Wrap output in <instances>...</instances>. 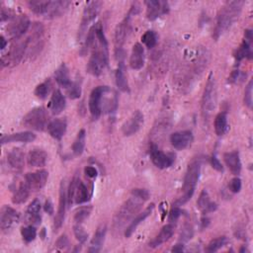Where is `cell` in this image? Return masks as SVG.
Returning a JSON list of instances; mask_svg holds the SVG:
<instances>
[{"instance_id":"60","label":"cell","mask_w":253,"mask_h":253,"mask_svg":"<svg viewBox=\"0 0 253 253\" xmlns=\"http://www.w3.org/2000/svg\"><path fill=\"white\" fill-rule=\"evenodd\" d=\"M41 236H42V238L43 239L44 238V236H45V229L44 228H42V234H41Z\"/></svg>"},{"instance_id":"42","label":"cell","mask_w":253,"mask_h":253,"mask_svg":"<svg viewBox=\"0 0 253 253\" xmlns=\"http://www.w3.org/2000/svg\"><path fill=\"white\" fill-rule=\"evenodd\" d=\"M227 242V238L225 236H219L210 241V243L206 247L207 252H216L221 247H223Z\"/></svg>"},{"instance_id":"20","label":"cell","mask_w":253,"mask_h":253,"mask_svg":"<svg viewBox=\"0 0 253 253\" xmlns=\"http://www.w3.org/2000/svg\"><path fill=\"white\" fill-rule=\"evenodd\" d=\"M154 204L153 203H151L149 206H147L142 211H140L139 213H137L136 215H135V217H133L132 219H131V221L129 222V224L126 226V228L125 229V236L126 237V238H128L134 231H135V229H136V227L145 219V218H147L150 214H151V212H152V211H153V209H154Z\"/></svg>"},{"instance_id":"24","label":"cell","mask_w":253,"mask_h":253,"mask_svg":"<svg viewBox=\"0 0 253 253\" xmlns=\"http://www.w3.org/2000/svg\"><path fill=\"white\" fill-rule=\"evenodd\" d=\"M223 160L230 170V172L233 175H238L241 172V160H240V155L237 150L233 151H228L223 154Z\"/></svg>"},{"instance_id":"25","label":"cell","mask_w":253,"mask_h":253,"mask_svg":"<svg viewBox=\"0 0 253 253\" xmlns=\"http://www.w3.org/2000/svg\"><path fill=\"white\" fill-rule=\"evenodd\" d=\"M129 65L132 69L138 70L144 65V48L141 43L136 42L132 46L129 56Z\"/></svg>"},{"instance_id":"50","label":"cell","mask_w":253,"mask_h":253,"mask_svg":"<svg viewBox=\"0 0 253 253\" xmlns=\"http://www.w3.org/2000/svg\"><path fill=\"white\" fill-rule=\"evenodd\" d=\"M241 187H242V183H241L240 178L234 177V178H232V179L229 181L228 189H229L232 193H239L240 190H241Z\"/></svg>"},{"instance_id":"43","label":"cell","mask_w":253,"mask_h":253,"mask_svg":"<svg viewBox=\"0 0 253 253\" xmlns=\"http://www.w3.org/2000/svg\"><path fill=\"white\" fill-rule=\"evenodd\" d=\"M66 92L70 99H78L81 96V80L76 79L75 81H72L70 86L66 89Z\"/></svg>"},{"instance_id":"57","label":"cell","mask_w":253,"mask_h":253,"mask_svg":"<svg viewBox=\"0 0 253 253\" xmlns=\"http://www.w3.org/2000/svg\"><path fill=\"white\" fill-rule=\"evenodd\" d=\"M173 252H183L184 251V243L179 242L177 243L173 248H172Z\"/></svg>"},{"instance_id":"58","label":"cell","mask_w":253,"mask_h":253,"mask_svg":"<svg viewBox=\"0 0 253 253\" xmlns=\"http://www.w3.org/2000/svg\"><path fill=\"white\" fill-rule=\"evenodd\" d=\"M0 42H1V45H0V48L1 49H4L6 47V44H7V41L5 40V38L3 36L0 37Z\"/></svg>"},{"instance_id":"36","label":"cell","mask_w":253,"mask_h":253,"mask_svg":"<svg viewBox=\"0 0 253 253\" xmlns=\"http://www.w3.org/2000/svg\"><path fill=\"white\" fill-rule=\"evenodd\" d=\"M214 131L217 135H223L228 129V123H227V114L226 112L218 113L214 118Z\"/></svg>"},{"instance_id":"23","label":"cell","mask_w":253,"mask_h":253,"mask_svg":"<svg viewBox=\"0 0 253 253\" xmlns=\"http://www.w3.org/2000/svg\"><path fill=\"white\" fill-rule=\"evenodd\" d=\"M41 202L39 199H35L32 203L28 206L26 211V220L30 225H38L41 223L42 217L40 215L41 211Z\"/></svg>"},{"instance_id":"17","label":"cell","mask_w":253,"mask_h":253,"mask_svg":"<svg viewBox=\"0 0 253 253\" xmlns=\"http://www.w3.org/2000/svg\"><path fill=\"white\" fill-rule=\"evenodd\" d=\"M252 41H253V35L252 31L247 29L244 31V40L237 47V49L234 52V58L237 62H240L244 58H252Z\"/></svg>"},{"instance_id":"8","label":"cell","mask_w":253,"mask_h":253,"mask_svg":"<svg viewBox=\"0 0 253 253\" xmlns=\"http://www.w3.org/2000/svg\"><path fill=\"white\" fill-rule=\"evenodd\" d=\"M111 90L109 86H97L94 88L89 96L88 106L91 116L94 119H98L102 114L103 102L106 94Z\"/></svg>"},{"instance_id":"33","label":"cell","mask_w":253,"mask_h":253,"mask_svg":"<svg viewBox=\"0 0 253 253\" xmlns=\"http://www.w3.org/2000/svg\"><path fill=\"white\" fill-rule=\"evenodd\" d=\"M54 78H55V81L57 82V84L65 89H67L72 82L70 79L69 70L64 63H62L60 66H58L57 69L54 71Z\"/></svg>"},{"instance_id":"34","label":"cell","mask_w":253,"mask_h":253,"mask_svg":"<svg viewBox=\"0 0 253 253\" xmlns=\"http://www.w3.org/2000/svg\"><path fill=\"white\" fill-rule=\"evenodd\" d=\"M30 192H31V189L26 183V181L21 182L12 196V203L15 205H20L25 203L30 196Z\"/></svg>"},{"instance_id":"6","label":"cell","mask_w":253,"mask_h":253,"mask_svg":"<svg viewBox=\"0 0 253 253\" xmlns=\"http://www.w3.org/2000/svg\"><path fill=\"white\" fill-rule=\"evenodd\" d=\"M131 13L128 12L126 17L116 27L115 30V37H114V42H115V52L117 58L119 60L124 58V50H123V44L125 43L126 38L128 37L130 33V17Z\"/></svg>"},{"instance_id":"39","label":"cell","mask_w":253,"mask_h":253,"mask_svg":"<svg viewBox=\"0 0 253 253\" xmlns=\"http://www.w3.org/2000/svg\"><path fill=\"white\" fill-rule=\"evenodd\" d=\"M157 34L152 31V30H148L146 31L142 36H141V42L142 43L147 47V48H152L156 45L157 43Z\"/></svg>"},{"instance_id":"32","label":"cell","mask_w":253,"mask_h":253,"mask_svg":"<svg viewBox=\"0 0 253 253\" xmlns=\"http://www.w3.org/2000/svg\"><path fill=\"white\" fill-rule=\"evenodd\" d=\"M197 207L203 211V213L212 212L217 209V205L213 202H211L210 196L206 190H203L200 194V197L197 201Z\"/></svg>"},{"instance_id":"7","label":"cell","mask_w":253,"mask_h":253,"mask_svg":"<svg viewBox=\"0 0 253 253\" xmlns=\"http://www.w3.org/2000/svg\"><path fill=\"white\" fill-rule=\"evenodd\" d=\"M28 50V40L19 41L15 42L9 49V51L1 57L2 66L12 67L17 65L25 55Z\"/></svg>"},{"instance_id":"46","label":"cell","mask_w":253,"mask_h":253,"mask_svg":"<svg viewBox=\"0 0 253 253\" xmlns=\"http://www.w3.org/2000/svg\"><path fill=\"white\" fill-rule=\"evenodd\" d=\"M193 235H194L193 226L190 223H185L182 230H181V233H180L179 242L185 243V242L189 241L193 237Z\"/></svg>"},{"instance_id":"11","label":"cell","mask_w":253,"mask_h":253,"mask_svg":"<svg viewBox=\"0 0 253 253\" xmlns=\"http://www.w3.org/2000/svg\"><path fill=\"white\" fill-rule=\"evenodd\" d=\"M31 22L27 15H16L7 27V34L12 40H19L30 29Z\"/></svg>"},{"instance_id":"27","label":"cell","mask_w":253,"mask_h":253,"mask_svg":"<svg viewBox=\"0 0 253 253\" xmlns=\"http://www.w3.org/2000/svg\"><path fill=\"white\" fill-rule=\"evenodd\" d=\"M7 162L11 168L16 171H21L25 164V153L24 151L19 148L15 147L7 155Z\"/></svg>"},{"instance_id":"2","label":"cell","mask_w":253,"mask_h":253,"mask_svg":"<svg viewBox=\"0 0 253 253\" xmlns=\"http://www.w3.org/2000/svg\"><path fill=\"white\" fill-rule=\"evenodd\" d=\"M201 167L202 161L200 158H195L189 163L185 173L184 183L182 186V196L173 203V206H183L193 197L194 192L196 190V186L200 179Z\"/></svg>"},{"instance_id":"19","label":"cell","mask_w":253,"mask_h":253,"mask_svg":"<svg viewBox=\"0 0 253 253\" xmlns=\"http://www.w3.org/2000/svg\"><path fill=\"white\" fill-rule=\"evenodd\" d=\"M194 140V135L191 130L176 131L170 135V142L177 150H183L189 147Z\"/></svg>"},{"instance_id":"16","label":"cell","mask_w":253,"mask_h":253,"mask_svg":"<svg viewBox=\"0 0 253 253\" xmlns=\"http://www.w3.org/2000/svg\"><path fill=\"white\" fill-rule=\"evenodd\" d=\"M67 189L65 186L64 180L61 181L60 187H59V201H58V209L56 215L54 217V228L57 230L59 229L64 220L65 216V211H66V206H67Z\"/></svg>"},{"instance_id":"53","label":"cell","mask_w":253,"mask_h":253,"mask_svg":"<svg viewBox=\"0 0 253 253\" xmlns=\"http://www.w3.org/2000/svg\"><path fill=\"white\" fill-rule=\"evenodd\" d=\"M15 16H16V15H15L10 9L4 8V7L1 9L0 17H1V21H2V22L6 21V20H10V21H11Z\"/></svg>"},{"instance_id":"26","label":"cell","mask_w":253,"mask_h":253,"mask_svg":"<svg viewBox=\"0 0 253 253\" xmlns=\"http://www.w3.org/2000/svg\"><path fill=\"white\" fill-rule=\"evenodd\" d=\"M66 106L65 97L61 93L60 90L56 89L52 92V95L50 97L49 103H48V109L53 115H59Z\"/></svg>"},{"instance_id":"14","label":"cell","mask_w":253,"mask_h":253,"mask_svg":"<svg viewBox=\"0 0 253 253\" xmlns=\"http://www.w3.org/2000/svg\"><path fill=\"white\" fill-rule=\"evenodd\" d=\"M146 6V18L150 21L165 15L169 12V4L163 0H148L144 1Z\"/></svg>"},{"instance_id":"51","label":"cell","mask_w":253,"mask_h":253,"mask_svg":"<svg viewBox=\"0 0 253 253\" xmlns=\"http://www.w3.org/2000/svg\"><path fill=\"white\" fill-rule=\"evenodd\" d=\"M183 213V211L179 208V207H177V206H173V208H172V210L170 211V212H169V216H168V220L170 221V222H175V221H177L178 220V218L181 216V214Z\"/></svg>"},{"instance_id":"40","label":"cell","mask_w":253,"mask_h":253,"mask_svg":"<svg viewBox=\"0 0 253 253\" xmlns=\"http://www.w3.org/2000/svg\"><path fill=\"white\" fill-rule=\"evenodd\" d=\"M51 89V82L49 79L45 80L44 82L39 84L35 89V95L40 99H45L49 94Z\"/></svg>"},{"instance_id":"1","label":"cell","mask_w":253,"mask_h":253,"mask_svg":"<svg viewBox=\"0 0 253 253\" xmlns=\"http://www.w3.org/2000/svg\"><path fill=\"white\" fill-rule=\"evenodd\" d=\"M243 5L244 1H228L219 9L216 16V24L212 34V37L215 40H218L237 21L242 11Z\"/></svg>"},{"instance_id":"49","label":"cell","mask_w":253,"mask_h":253,"mask_svg":"<svg viewBox=\"0 0 253 253\" xmlns=\"http://www.w3.org/2000/svg\"><path fill=\"white\" fill-rule=\"evenodd\" d=\"M246 77V74L241 72L240 70H233L230 74V76L228 77V83H231V84H234V83H237L238 81H242L243 78Z\"/></svg>"},{"instance_id":"21","label":"cell","mask_w":253,"mask_h":253,"mask_svg":"<svg viewBox=\"0 0 253 253\" xmlns=\"http://www.w3.org/2000/svg\"><path fill=\"white\" fill-rule=\"evenodd\" d=\"M174 231H175V224H173L172 222L164 225L159 231V233L148 243V246L151 248L159 247L160 245H162L164 242L168 241L172 237Z\"/></svg>"},{"instance_id":"15","label":"cell","mask_w":253,"mask_h":253,"mask_svg":"<svg viewBox=\"0 0 253 253\" xmlns=\"http://www.w3.org/2000/svg\"><path fill=\"white\" fill-rule=\"evenodd\" d=\"M144 122V116L139 111L136 110L132 113V115L128 118L127 121H126L122 126V132L126 136H130L134 133H136L142 126Z\"/></svg>"},{"instance_id":"48","label":"cell","mask_w":253,"mask_h":253,"mask_svg":"<svg viewBox=\"0 0 253 253\" xmlns=\"http://www.w3.org/2000/svg\"><path fill=\"white\" fill-rule=\"evenodd\" d=\"M131 196H134L140 200H142L143 202L147 201L150 197V194L147 190L145 189H141V188H135L131 190Z\"/></svg>"},{"instance_id":"59","label":"cell","mask_w":253,"mask_h":253,"mask_svg":"<svg viewBox=\"0 0 253 253\" xmlns=\"http://www.w3.org/2000/svg\"><path fill=\"white\" fill-rule=\"evenodd\" d=\"M209 222H210V219H209L208 217H203V218H202V228L207 227L208 224H209Z\"/></svg>"},{"instance_id":"37","label":"cell","mask_w":253,"mask_h":253,"mask_svg":"<svg viewBox=\"0 0 253 253\" xmlns=\"http://www.w3.org/2000/svg\"><path fill=\"white\" fill-rule=\"evenodd\" d=\"M85 141H86V131L84 128H82L77 133V136L74 139V142L72 144V152L74 153V155L78 156L83 153V150L85 147Z\"/></svg>"},{"instance_id":"12","label":"cell","mask_w":253,"mask_h":253,"mask_svg":"<svg viewBox=\"0 0 253 253\" xmlns=\"http://www.w3.org/2000/svg\"><path fill=\"white\" fill-rule=\"evenodd\" d=\"M149 156L152 163L159 169H166L173 165L176 155L172 152H163L155 144H151L149 147Z\"/></svg>"},{"instance_id":"35","label":"cell","mask_w":253,"mask_h":253,"mask_svg":"<svg viewBox=\"0 0 253 253\" xmlns=\"http://www.w3.org/2000/svg\"><path fill=\"white\" fill-rule=\"evenodd\" d=\"M115 79H116V85L122 92H129V86L126 79V76L125 74V68H124V62H120L119 66L115 72Z\"/></svg>"},{"instance_id":"22","label":"cell","mask_w":253,"mask_h":253,"mask_svg":"<svg viewBox=\"0 0 253 253\" xmlns=\"http://www.w3.org/2000/svg\"><path fill=\"white\" fill-rule=\"evenodd\" d=\"M67 122L65 119H54L47 125V131L51 137L60 140L66 132Z\"/></svg>"},{"instance_id":"41","label":"cell","mask_w":253,"mask_h":253,"mask_svg":"<svg viewBox=\"0 0 253 253\" xmlns=\"http://www.w3.org/2000/svg\"><path fill=\"white\" fill-rule=\"evenodd\" d=\"M92 211V207L91 206H85L77 209L74 212L73 219L75 223H82L86 218L89 217L90 213Z\"/></svg>"},{"instance_id":"4","label":"cell","mask_w":253,"mask_h":253,"mask_svg":"<svg viewBox=\"0 0 253 253\" xmlns=\"http://www.w3.org/2000/svg\"><path fill=\"white\" fill-rule=\"evenodd\" d=\"M48 117L43 107H37L29 111L23 118V125L34 130L42 131L47 127Z\"/></svg>"},{"instance_id":"9","label":"cell","mask_w":253,"mask_h":253,"mask_svg":"<svg viewBox=\"0 0 253 253\" xmlns=\"http://www.w3.org/2000/svg\"><path fill=\"white\" fill-rule=\"evenodd\" d=\"M216 103V91H215V82L212 74L211 73L208 81L206 83L203 97H202V110L205 116H209V114L214 109Z\"/></svg>"},{"instance_id":"29","label":"cell","mask_w":253,"mask_h":253,"mask_svg":"<svg viewBox=\"0 0 253 253\" xmlns=\"http://www.w3.org/2000/svg\"><path fill=\"white\" fill-rule=\"evenodd\" d=\"M70 5L69 1H62V0H58V1H50L47 11L44 14V17L47 19H52L55 17H59L62 14H64V12L67 10L68 6Z\"/></svg>"},{"instance_id":"38","label":"cell","mask_w":253,"mask_h":253,"mask_svg":"<svg viewBox=\"0 0 253 253\" xmlns=\"http://www.w3.org/2000/svg\"><path fill=\"white\" fill-rule=\"evenodd\" d=\"M49 3H50V1L32 0V1L28 2V6L33 13H35L37 15H44L47 11Z\"/></svg>"},{"instance_id":"28","label":"cell","mask_w":253,"mask_h":253,"mask_svg":"<svg viewBox=\"0 0 253 253\" xmlns=\"http://www.w3.org/2000/svg\"><path fill=\"white\" fill-rule=\"evenodd\" d=\"M36 139V134L32 131H20L1 137V144H6L9 142H32Z\"/></svg>"},{"instance_id":"52","label":"cell","mask_w":253,"mask_h":253,"mask_svg":"<svg viewBox=\"0 0 253 253\" xmlns=\"http://www.w3.org/2000/svg\"><path fill=\"white\" fill-rule=\"evenodd\" d=\"M68 245H69V239H68L66 234H62L61 236H59L58 239L55 242V246L57 248H60V249H64Z\"/></svg>"},{"instance_id":"44","label":"cell","mask_w":253,"mask_h":253,"mask_svg":"<svg viewBox=\"0 0 253 253\" xmlns=\"http://www.w3.org/2000/svg\"><path fill=\"white\" fill-rule=\"evenodd\" d=\"M21 235H22L24 241H26L27 243L32 242L37 237V229L34 225L29 224L28 226L21 228Z\"/></svg>"},{"instance_id":"13","label":"cell","mask_w":253,"mask_h":253,"mask_svg":"<svg viewBox=\"0 0 253 253\" xmlns=\"http://www.w3.org/2000/svg\"><path fill=\"white\" fill-rule=\"evenodd\" d=\"M19 218H20V214L15 209H13L9 206H4L0 211V228H1V230L4 233H7L19 221Z\"/></svg>"},{"instance_id":"45","label":"cell","mask_w":253,"mask_h":253,"mask_svg":"<svg viewBox=\"0 0 253 253\" xmlns=\"http://www.w3.org/2000/svg\"><path fill=\"white\" fill-rule=\"evenodd\" d=\"M73 233H74L76 239L80 243H84L88 239V233L86 232L84 227L81 225V223H75L73 225Z\"/></svg>"},{"instance_id":"5","label":"cell","mask_w":253,"mask_h":253,"mask_svg":"<svg viewBox=\"0 0 253 253\" xmlns=\"http://www.w3.org/2000/svg\"><path fill=\"white\" fill-rule=\"evenodd\" d=\"M91 194L87 186L77 177H74L67 188V204L71 206L73 203L79 205L89 201Z\"/></svg>"},{"instance_id":"10","label":"cell","mask_w":253,"mask_h":253,"mask_svg":"<svg viewBox=\"0 0 253 253\" xmlns=\"http://www.w3.org/2000/svg\"><path fill=\"white\" fill-rule=\"evenodd\" d=\"M103 3L101 1H90L86 4L84 7L83 13H82V19L80 23L79 33H78V39H81L84 35V33L87 31L88 26L96 19L98 16L101 7Z\"/></svg>"},{"instance_id":"30","label":"cell","mask_w":253,"mask_h":253,"mask_svg":"<svg viewBox=\"0 0 253 253\" xmlns=\"http://www.w3.org/2000/svg\"><path fill=\"white\" fill-rule=\"evenodd\" d=\"M28 164L32 167H42L47 161V153L42 149H33L28 153Z\"/></svg>"},{"instance_id":"3","label":"cell","mask_w":253,"mask_h":253,"mask_svg":"<svg viewBox=\"0 0 253 253\" xmlns=\"http://www.w3.org/2000/svg\"><path fill=\"white\" fill-rule=\"evenodd\" d=\"M144 202L134 196H131L127 201H126L120 208L119 211L114 217L113 227L115 230H120L123 228L126 222L131 221V218L137 214L140 211L142 204Z\"/></svg>"},{"instance_id":"55","label":"cell","mask_w":253,"mask_h":253,"mask_svg":"<svg viewBox=\"0 0 253 253\" xmlns=\"http://www.w3.org/2000/svg\"><path fill=\"white\" fill-rule=\"evenodd\" d=\"M84 173L89 178H95L97 176V174H98L97 169L95 167H93V166H86L84 168Z\"/></svg>"},{"instance_id":"54","label":"cell","mask_w":253,"mask_h":253,"mask_svg":"<svg viewBox=\"0 0 253 253\" xmlns=\"http://www.w3.org/2000/svg\"><path fill=\"white\" fill-rule=\"evenodd\" d=\"M211 167L214 170H216L218 172H222L223 171V166H222L221 162L218 160V158L215 155H212L211 157Z\"/></svg>"},{"instance_id":"47","label":"cell","mask_w":253,"mask_h":253,"mask_svg":"<svg viewBox=\"0 0 253 253\" xmlns=\"http://www.w3.org/2000/svg\"><path fill=\"white\" fill-rule=\"evenodd\" d=\"M252 89H253V80L250 79L248 84L245 87L244 91V104L248 108L252 107Z\"/></svg>"},{"instance_id":"56","label":"cell","mask_w":253,"mask_h":253,"mask_svg":"<svg viewBox=\"0 0 253 253\" xmlns=\"http://www.w3.org/2000/svg\"><path fill=\"white\" fill-rule=\"evenodd\" d=\"M43 210L45 212H47L49 215H51L53 213V205L51 203L50 200H46L44 202V205H43Z\"/></svg>"},{"instance_id":"31","label":"cell","mask_w":253,"mask_h":253,"mask_svg":"<svg viewBox=\"0 0 253 253\" xmlns=\"http://www.w3.org/2000/svg\"><path fill=\"white\" fill-rule=\"evenodd\" d=\"M106 232H107L106 224H101L97 227V229L93 235V238L91 240V246L88 250L89 252H99L101 250L102 245L105 240Z\"/></svg>"},{"instance_id":"18","label":"cell","mask_w":253,"mask_h":253,"mask_svg":"<svg viewBox=\"0 0 253 253\" xmlns=\"http://www.w3.org/2000/svg\"><path fill=\"white\" fill-rule=\"evenodd\" d=\"M48 177V172L44 169L38 170L33 173H28L25 176V181L30 187L31 191H39L41 190L46 183Z\"/></svg>"}]
</instances>
